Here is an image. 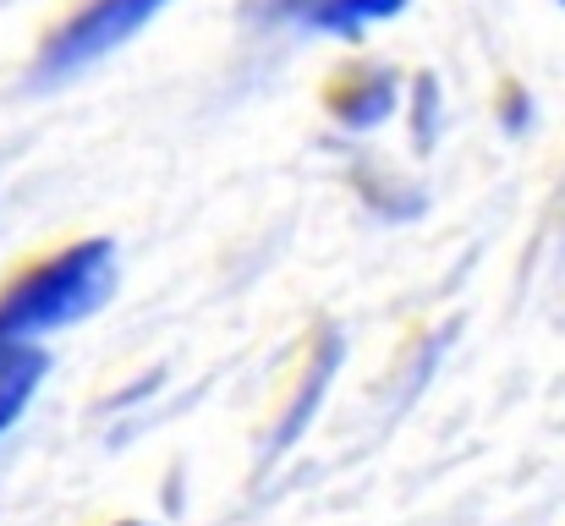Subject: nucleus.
<instances>
[{"label": "nucleus", "instance_id": "nucleus-6", "mask_svg": "<svg viewBox=\"0 0 565 526\" xmlns=\"http://www.w3.org/2000/svg\"><path fill=\"white\" fill-rule=\"evenodd\" d=\"M116 526H143V522H116Z\"/></svg>", "mask_w": 565, "mask_h": 526}, {"label": "nucleus", "instance_id": "nucleus-5", "mask_svg": "<svg viewBox=\"0 0 565 526\" xmlns=\"http://www.w3.org/2000/svg\"><path fill=\"white\" fill-rule=\"evenodd\" d=\"M280 6H286V11H297V17H302V11H308V6H313V0H280Z\"/></svg>", "mask_w": 565, "mask_h": 526}, {"label": "nucleus", "instance_id": "nucleus-2", "mask_svg": "<svg viewBox=\"0 0 565 526\" xmlns=\"http://www.w3.org/2000/svg\"><path fill=\"white\" fill-rule=\"evenodd\" d=\"M166 0H88L50 44H44V55H39V77H72V72H83L88 61H99V55H110L116 44H127L154 11H160Z\"/></svg>", "mask_w": 565, "mask_h": 526}, {"label": "nucleus", "instance_id": "nucleus-3", "mask_svg": "<svg viewBox=\"0 0 565 526\" xmlns=\"http://www.w3.org/2000/svg\"><path fill=\"white\" fill-rule=\"evenodd\" d=\"M44 373H50V351H39L33 341H0V433L22 417Z\"/></svg>", "mask_w": 565, "mask_h": 526}, {"label": "nucleus", "instance_id": "nucleus-1", "mask_svg": "<svg viewBox=\"0 0 565 526\" xmlns=\"http://www.w3.org/2000/svg\"><path fill=\"white\" fill-rule=\"evenodd\" d=\"M116 291V247L110 241H77L28 275H17L0 291V341H33L44 330H66L88 313H99Z\"/></svg>", "mask_w": 565, "mask_h": 526}, {"label": "nucleus", "instance_id": "nucleus-4", "mask_svg": "<svg viewBox=\"0 0 565 526\" xmlns=\"http://www.w3.org/2000/svg\"><path fill=\"white\" fill-rule=\"evenodd\" d=\"M401 6H406V0H313V6L302 11V22L319 28V33H358V28H369V22L401 11Z\"/></svg>", "mask_w": 565, "mask_h": 526}]
</instances>
